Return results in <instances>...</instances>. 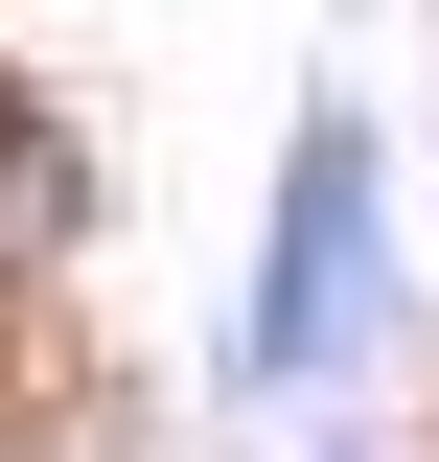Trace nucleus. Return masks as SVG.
Segmentation results:
<instances>
[{
	"label": "nucleus",
	"instance_id": "1",
	"mask_svg": "<svg viewBox=\"0 0 439 462\" xmlns=\"http://www.w3.org/2000/svg\"><path fill=\"white\" fill-rule=\"evenodd\" d=\"M393 324V185H370V116H301L277 139V231H255V370H347Z\"/></svg>",
	"mask_w": 439,
	"mask_h": 462
}]
</instances>
